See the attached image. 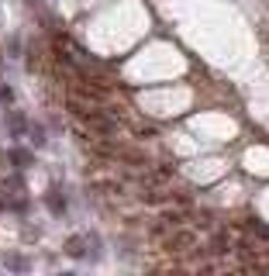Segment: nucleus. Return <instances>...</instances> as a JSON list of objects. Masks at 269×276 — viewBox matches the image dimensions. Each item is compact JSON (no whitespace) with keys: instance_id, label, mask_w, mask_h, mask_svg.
Returning a JSON list of instances; mask_svg holds the SVG:
<instances>
[{"instance_id":"nucleus-10","label":"nucleus","mask_w":269,"mask_h":276,"mask_svg":"<svg viewBox=\"0 0 269 276\" xmlns=\"http://www.w3.org/2000/svg\"><path fill=\"white\" fill-rule=\"evenodd\" d=\"M31 142H35V145H45V131H42V128H38V125L31 128Z\"/></svg>"},{"instance_id":"nucleus-11","label":"nucleus","mask_w":269,"mask_h":276,"mask_svg":"<svg viewBox=\"0 0 269 276\" xmlns=\"http://www.w3.org/2000/svg\"><path fill=\"white\" fill-rule=\"evenodd\" d=\"M0 104H14V90L11 87H0Z\"/></svg>"},{"instance_id":"nucleus-2","label":"nucleus","mask_w":269,"mask_h":276,"mask_svg":"<svg viewBox=\"0 0 269 276\" xmlns=\"http://www.w3.org/2000/svg\"><path fill=\"white\" fill-rule=\"evenodd\" d=\"M232 249H235L232 231H221V228H217L211 239H207V252H211V256H224V252H232Z\"/></svg>"},{"instance_id":"nucleus-7","label":"nucleus","mask_w":269,"mask_h":276,"mask_svg":"<svg viewBox=\"0 0 269 276\" xmlns=\"http://www.w3.org/2000/svg\"><path fill=\"white\" fill-rule=\"evenodd\" d=\"M4 262H7V269H28V266H31L28 256H7Z\"/></svg>"},{"instance_id":"nucleus-1","label":"nucleus","mask_w":269,"mask_h":276,"mask_svg":"<svg viewBox=\"0 0 269 276\" xmlns=\"http://www.w3.org/2000/svg\"><path fill=\"white\" fill-rule=\"evenodd\" d=\"M194 242H197V231H190V228H183V231H176V235H166V252H186V249H194Z\"/></svg>"},{"instance_id":"nucleus-6","label":"nucleus","mask_w":269,"mask_h":276,"mask_svg":"<svg viewBox=\"0 0 269 276\" xmlns=\"http://www.w3.org/2000/svg\"><path fill=\"white\" fill-rule=\"evenodd\" d=\"M7 128H11V131H14V135L21 138V135L28 131V121H24V114H18V110H11V114H7Z\"/></svg>"},{"instance_id":"nucleus-5","label":"nucleus","mask_w":269,"mask_h":276,"mask_svg":"<svg viewBox=\"0 0 269 276\" xmlns=\"http://www.w3.org/2000/svg\"><path fill=\"white\" fill-rule=\"evenodd\" d=\"M45 204H49L52 214H66V197L59 193V186H52V190L45 193Z\"/></svg>"},{"instance_id":"nucleus-8","label":"nucleus","mask_w":269,"mask_h":276,"mask_svg":"<svg viewBox=\"0 0 269 276\" xmlns=\"http://www.w3.org/2000/svg\"><path fill=\"white\" fill-rule=\"evenodd\" d=\"M162 221L166 224H183V214L179 211H162Z\"/></svg>"},{"instance_id":"nucleus-4","label":"nucleus","mask_w":269,"mask_h":276,"mask_svg":"<svg viewBox=\"0 0 269 276\" xmlns=\"http://www.w3.org/2000/svg\"><path fill=\"white\" fill-rule=\"evenodd\" d=\"M66 256L69 259H87L90 252H87V239H83V235H72V239H66Z\"/></svg>"},{"instance_id":"nucleus-9","label":"nucleus","mask_w":269,"mask_h":276,"mask_svg":"<svg viewBox=\"0 0 269 276\" xmlns=\"http://www.w3.org/2000/svg\"><path fill=\"white\" fill-rule=\"evenodd\" d=\"M249 228L259 235V239H269V228H266V224H259V221H249Z\"/></svg>"},{"instance_id":"nucleus-3","label":"nucleus","mask_w":269,"mask_h":276,"mask_svg":"<svg viewBox=\"0 0 269 276\" xmlns=\"http://www.w3.org/2000/svg\"><path fill=\"white\" fill-rule=\"evenodd\" d=\"M7 159H11V166H14V169H28V166L35 163V152H31V148H24V145H14V148L7 152Z\"/></svg>"}]
</instances>
